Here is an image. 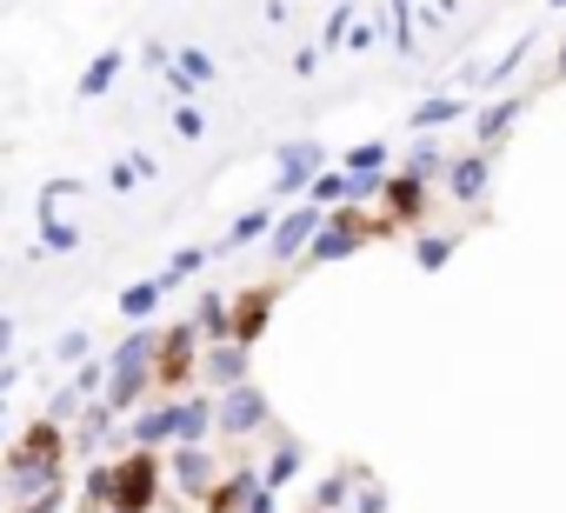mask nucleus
Returning a JSON list of instances; mask_svg holds the SVG:
<instances>
[{
    "label": "nucleus",
    "instance_id": "f257e3e1",
    "mask_svg": "<svg viewBox=\"0 0 566 513\" xmlns=\"http://www.w3.org/2000/svg\"><path fill=\"white\" fill-rule=\"evenodd\" d=\"M61 453H67V433H61V420L48 413V420H34L28 427V440L14 447V460H8V486L14 493H41V486H54L61 480Z\"/></svg>",
    "mask_w": 566,
    "mask_h": 513
},
{
    "label": "nucleus",
    "instance_id": "f03ea898",
    "mask_svg": "<svg viewBox=\"0 0 566 513\" xmlns=\"http://www.w3.org/2000/svg\"><path fill=\"white\" fill-rule=\"evenodd\" d=\"M154 354H160V334H147V327L114 347V360H107V394H101L114 413H127V407L154 387Z\"/></svg>",
    "mask_w": 566,
    "mask_h": 513
},
{
    "label": "nucleus",
    "instance_id": "7ed1b4c3",
    "mask_svg": "<svg viewBox=\"0 0 566 513\" xmlns=\"http://www.w3.org/2000/svg\"><path fill=\"white\" fill-rule=\"evenodd\" d=\"M154 500H160V460H154V447H134L114 467V506L107 513H154Z\"/></svg>",
    "mask_w": 566,
    "mask_h": 513
},
{
    "label": "nucleus",
    "instance_id": "20e7f679",
    "mask_svg": "<svg viewBox=\"0 0 566 513\" xmlns=\"http://www.w3.org/2000/svg\"><path fill=\"white\" fill-rule=\"evenodd\" d=\"M200 321H180V327H167L160 334V354H154V380L160 387H187L193 374H200Z\"/></svg>",
    "mask_w": 566,
    "mask_h": 513
},
{
    "label": "nucleus",
    "instance_id": "39448f33",
    "mask_svg": "<svg viewBox=\"0 0 566 513\" xmlns=\"http://www.w3.org/2000/svg\"><path fill=\"white\" fill-rule=\"evenodd\" d=\"M273 420V407H266V394L253 387V380H240V387H220V407H213V427L227 433V440H247V433H260Z\"/></svg>",
    "mask_w": 566,
    "mask_h": 513
},
{
    "label": "nucleus",
    "instance_id": "423d86ee",
    "mask_svg": "<svg viewBox=\"0 0 566 513\" xmlns=\"http://www.w3.org/2000/svg\"><path fill=\"white\" fill-rule=\"evenodd\" d=\"M273 160H280V174H273V193H280V200H307L314 174L327 167V147H321V140H287V147L273 154Z\"/></svg>",
    "mask_w": 566,
    "mask_h": 513
},
{
    "label": "nucleus",
    "instance_id": "0eeeda50",
    "mask_svg": "<svg viewBox=\"0 0 566 513\" xmlns=\"http://www.w3.org/2000/svg\"><path fill=\"white\" fill-rule=\"evenodd\" d=\"M327 227V207H314V200H301L294 213H280L273 220V233H266V247H273V261H307V247H314V233Z\"/></svg>",
    "mask_w": 566,
    "mask_h": 513
},
{
    "label": "nucleus",
    "instance_id": "6e6552de",
    "mask_svg": "<svg viewBox=\"0 0 566 513\" xmlns=\"http://www.w3.org/2000/svg\"><path fill=\"white\" fill-rule=\"evenodd\" d=\"M486 180H493V147H480V154H467V160H453V167H447V193H453V200H467V207H480V200H486Z\"/></svg>",
    "mask_w": 566,
    "mask_h": 513
},
{
    "label": "nucleus",
    "instance_id": "1a4fd4ad",
    "mask_svg": "<svg viewBox=\"0 0 566 513\" xmlns=\"http://www.w3.org/2000/svg\"><path fill=\"white\" fill-rule=\"evenodd\" d=\"M427 187H433V180L407 167V174H387V193H380V200H387V213H394L400 227H413V220L427 213Z\"/></svg>",
    "mask_w": 566,
    "mask_h": 513
},
{
    "label": "nucleus",
    "instance_id": "9d476101",
    "mask_svg": "<svg viewBox=\"0 0 566 513\" xmlns=\"http://www.w3.org/2000/svg\"><path fill=\"white\" fill-rule=\"evenodd\" d=\"M200 380L240 387V380H247V341H213V347L200 354Z\"/></svg>",
    "mask_w": 566,
    "mask_h": 513
},
{
    "label": "nucleus",
    "instance_id": "9b49d317",
    "mask_svg": "<svg viewBox=\"0 0 566 513\" xmlns=\"http://www.w3.org/2000/svg\"><path fill=\"white\" fill-rule=\"evenodd\" d=\"M526 114V101L520 94H500V101H486L480 114H473V134H480V147H500L506 134H513V121Z\"/></svg>",
    "mask_w": 566,
    "mask_h": 513
},
{
    "label": "nucleus",
    "instance_id": "f8f14e48",
    "mask_svg": "<svg viewBox=\"0 0 566 513\" xmlns=\"http://www.w3.org/2000/svg\"><path fill=\"white\" fill-rule=\"evenodd\" d=\"M266 321H273V287H253V294H240L233 301V341H260L266 334Z\"/></svg>",
    "mask_w": 566,
    "mask_h": 513
},
{
    "label": "nucleus",
    "instance_id": "ddd939ff",
    "mask_svg": "<svg viewBox=\"0 0 566 513\" xmlns=\"http://www.w3.org/2000/svg\"><path fill=\"white\" fill-rule=\"evenodd\" d=\"M127 440H134V447H160V440H180V400H167V407H147V413H134Z\"/></svg>",
    "mask_w": 566,
    "mask_h": 513
},
{
    "label": "nucleus",
    "instance_id": "4468645a",
    "mask_svg": "<svg viewBox=\"0 0 566 513\" xmlns=\"http://www.w3.org/2000/svg\"><path fill=\"white\" fill-rule=\"evenodd\" d=\"M266 486V473H253V467H240V473H227L213 493H207V513H247V500Z\"/></svg>",
    "mask_w": 566,
    "mask_h": 513
},
{
    "label": "nucleus",
    "instance_id": "2eb2a0df",
    "mask_svg": "<svg viewBox=\"0 0 566 513\" xmlns=\"http://www.w3.org/2000/svg\"><path fill=\"white\" fill-rule=\"evenodd\" d=\"M213 74H220V67H213V54H207V48H180V54H174V67H167V87H174V94H193V87H207Z\"/></svg>",
    "mask_w": 566,
    "mask_h": 513
},
{
    "label": "nucleus",
    "instance_id": "dca6fc26",
    "mask_svg": "<svg viewBox=\"0 0 566 513\" xmlns=\"http://www.w3.org/2000/svg\"><path fill=\"white\" fill-rule=\"evenodd\" d=\"M453 121H467V101H460V94H427V101L407 114L413 134H440V127H453Z\"/></svg>",
    "mask_w": 566,
    "mask_h": 513
},
{
    "label": "nucleus",
    "instance_id": "f3484780",
    "mask_svg": "<svg viewBox=\"0 0 566 513\" xmlns=\"http://www.w3.org/2000/svg\"><path fill=\"white\" fill-rule=\"evenodd\" d=\"M174 480H180L187 493H213V486H220V473H213L207 447H193V440H180V453H174Z\"/></svg>",
    "mask_w": 566,
    "mask_h": 513
},
{
    "label": "nucleus",
    "instance_id": "a211bd4d",
    "mask_svg": "<svg viewBox=\"0 0 566 513\" xmlns=\"http://www.w3.org/2000/svg\"><path fill=\"white\" fill-rule=\"evenodd\" d=\"M273 233V207H247L227 233H220V253H233V247H253V240H266Z\"/></svg>",
    "mask_w": 566,
    "mask_h": 513
},
{
    "label": "nucleus",
    "instance_id": "6ab92c4d",
    "mask_svg": "<svg viewBox=\"0 0 566 513\" xmlns=\"http://www.w3.org/2000/svg\"><path fill=\"white\" fill-rule=\"evenodd\" d=\"M120 67H127V54L120 48H107V54H94V67L81 74V101H101L114 81H120Z\"/></svg>",
    "mask_w": 566,
    "mask_h": 513
},
{
    "label": "nucleus",
    "instance_id": "aec40b11",
    "mask_svg": "<svg viewBox=\"0 0 566 513\" xmlns=\"http://www.w3.org/2000/svg\"><path fill=\"white\" fill-rule=\"evenodd\" d=\"M81 247V227L61 220V207H41V253H74Z\"/></svg>",
    "mask_w": 566,
    "mask_h": 513
},
{
    "label": "nucleus",
    "instance_id": "412c9836",
    "mask_svg": "<svg viewBox=\"0 0 566 513\" xmlns=\"http://www.w3.org/2000/svg\"><path fill=\"white\" fill-rule=\"evenodd\" d=\"M107 433H114V407H107V400H87L74 447H81V453H101V440H107Z\"/></svg>",
    "mask_w": 566,
    "mask_h": 513
},
{
    "label": "nucleus",
    "instance_id": "4be33fe9",
    "mask_svg": "<svg viewBox=\"0 0 566 513\" xmlns=\"http://www.w3.org/2000/svg\"><path fill=\"white\" fill-rule=\"evenodd\" d=\"M213 407H220V400H207V394L180 400V440H193V447H200V440L213 433Z\"/></svg>",
    "mask_w": 566,
    "mask_h": 513
},
{
    "label": "nucleus",
    "instance_id": "5701e85b",
    "mask_svg": "<svg viewBox=\"0 0 566 513\" xmlns=\"http://www.w3.org/2000/svg\"><path fill=\"white\" fill-rule=\"evenodd\" d=\"M453 247H460V233H420V240H413V261H420L427 274H440V268L453 261Z\"/></svg>",
    "mask_w": 566,
    "mask_h": 513
},
{
    "label": "nucleus",
    "instance_id": "b1692460",
    "mask_svg": "<svg viewBox=\"0 0 566 513\" xmlns=\"http://www.w3.org/2000/svg\"><path fill=\"white\" fill-rule=\"evenodd\" d=\"M200 334H207V341H233V301L200 294Z\"/></svg>",
    "mask_w": 566,
    "mask_h": 513
},
{
    "label": "nucleus",
    "instance_id": "393cba45",
    "mask_svg": "<svg viewBox=\"0 0 566 513\" xmlns=\"http://www.w3.org/2000/svg\"><path fill=\"white\" fill-rule=\"evenodd\" d=\"M301 460H307V453H301V440H280V447H273V460H266V486L280 493V486L301 473Z\"/></svg>",
    "mask_w": 566,
    "mask_h": 513
},
{
    "label": "nucleus",
    "instance_id": "a878e982",
    "mask_svg": "<svg viewBox=\"0 0 566 513\" xmlns=\"http://www.w3.org/2000/svg\"><path fill=\"white\" fill-rule=\"evenodd\" d=\"M526 48H533V34H520V41H513V48H506V54H500V61H493L486 74H480V87H486V94H493V87H506V81L520 74V61H526Z\"/></svg>",
    "mask_w": 566,
    "mask_h": 513
},
{
    "label": "nucleus",
    "instance_id": "bb28decb",
    "mask_svg": "<svg viewBox=\"0 0 566 513\" xmlns=\"http://www.w3.org/2000/svg\"><path fill=\"white\" fill-rule=\"evenodd\" d=\"M307 200H314V207H347V200H354V174H314Z\"/></svg>",
    "mask_w": 566,
    "mask_h": 513
},
{
    "label": "nucleus",
    "instance_id": "cd10ccee",
    "mask_svg": "<svg viewBox=\"0 0 566 513\" xmlns=\"http://www.w3.org/2000/svg\"><path fill=\"white\" fill-rule=\"evenodd\" d=\"M407 167H413V174H427V180H433V174H447V167H453V160H447V147H440V140H433V134H420V140H413V154H407Z\"/></svg>",
    "mask_w": 566,
    "mask_h": 513
},
{
    "label": "nucleus",
    "instance_id": "c85d7f7f",
    "mask_svg": "<svg viewBox=\"0 0 566 513\" xmlns=\"http://www.w3.org/2000/svg\"><path fill=\"white\" fill-rule=\"evenodd\" d=\"M160 294H167V281H140V287L120 294V314H127V321H147V314L160 307Z\"/></svg>",
    "mask_w": 566,
    "mask_h": 513
},
{
    "label": "nucleus",
    "instance_id": "c756f323",
    "mask_svg": "<svg viewBox=\"0 0 566 513\" xmlns=\"http://www.w3.org/2000/svg\"><path fill=\"white\" fill-rule=\"evenodd\" d=\"M81 506H87V513H107V506H114V467H87Z\"/></svg>",
    "mask_w": 566,
    "mask_h": 513
},
{
    "label": "nucleus",
    "instance_id": "7c9ffc66",
    "mask_svg": "<svg viewBox=\"0 0 566 513\" xmlns=\"http://www.w3.org/2000/svg\"><path fill=\"white\" fill-rule=\"evenodd\" d=\"M387 140H360V147H347V174H387Z\"/></svg>",
    "mask_w": 566,
    "mask_h": 513
},
{
    "label": "nucleus",
    "instance_id": "2f4dec72",
    "mask_svg": "<svg viewBox=\"0 0 566 513\" xmlns=\"http://www.w3.org/2000/svg\"><path fill=\"white\" fill-rule=\"evenodd\" d=\"M67 387H74L81 400H101V394H107V360H81V374H74Z\"/></svg>",
    "mask_w": 566,
    "mask_h": 513
},
{
    "label": "nucleus",
    "instance_id": "473e14b6",
    "mask_svg": "<svg viewBox=\"0 0 566 513\" xmlns=\"http://www.w3.org/2000/svg\"><path fill=\"white\" fill-rule=\"evenodd\" d=\"M200 268H207V247H180L174 261H167V274H160V281H167V287H180V281H187V274H200Z\"/></svg>",
    "mask_w": 566,
    "mask_h": 513
},
{
    "label": "nucleus",
    "instance_id": "72a5a7b5",
    "mask_svg": "<svg viewBox=\"0 0 566 513\" xmlns=\"http://www.w3.org/2000/svg\"><path fill=\"white\" fill-rule=\"evenodd\" d=\"M354 21H360V14H354V0H347V8H334V14H327V28H321V48H347Z\"/></svg>",
    "mask_w": 566,
    "mask_h": 513
},
{
    "label": "nucleus",
    "instance_id": "f704fd0d",
    "mask_svg": "<svg viewBox=\"0 0 566 513\" xmlns=\"http://www.w3.org/2000/svg\"><path fill=\"white\" fill-rule=\"evenodd\" d=\"M347 486H354V473H327L321 493H314V506H321V513H340V506H347Z\"/></svg>",
    "mask_w": 566,
    "mask_h": 513
},
{
    "label": "nucleus",
    "instance_id": "c9c22d12",
    "mask_svg": "<svg viewBox=\"0 0 566 513\" xmlns=\"http://www.w3.org/2000/svg\"><path fill=\"white\" fill-rule=\"evenodd\" d=\"M174 134H180V140H200V134H207V114H200L193 101H180V107H174Z\"/></svg>",
    "mask_w": 566,
    "mask_h": 513
},
{
    "label": "nucleus",
    "instance_id": "e433bc0d",
    "mask_svg": "<svg viewBox=\"0 0 566 513\" xmlns=\"http://www.w3.org/2000/svg\"><path fill=\"white\" fill-rule=\"evenodd\" d=\"M54 354H61V360H74V367H81V360H94V341H87V327L61 334V347H54Z\"/></svg>",
    "mask_w": 566,
    "mask_h": 513
},
{
    "label": "nucleus",
    "instance_id": "4c0bfd02",
    "mask_svg": "<svg viewBox=\"0 0 566 513\" xmlns=\"http://www.w3.org/2000/svg\"><path fill=\"white\" fill-rule=\"evenodd\" d=\"M61 506H67V493H61V480H54V486H41V493H34L21 513H61Z\"/></svg>",
    "mask_w": 566,
    "mask_h": 513
},
{
    "label": "nucleus",
    "instance_id": "58836bf2",
    "mask_svg": "<svg viewBox=\"0 0 566 513\" xmlns=\"http://www.w3.org/2000/svg\"><path fill=\"white\" fill-rule=\"evenodd\" d=\"M380 41V28L374 21H354V34H347V48H374Z\"/></svg>",
    "mask_w": 566,
    "mask_h": 513
},
{
    "label": "nucleus",
    "instance_id": "ea45409f",
    "mask_svg": "<svg viewBox=\"0 0 566 513\" xmlns=\"http://www.w3.org/2000/svg\"><path fill=\"white\" fill-rule=\"evenodd\" d=\"M294 74H301V81L321 74V48H301V54H294Z\"/></svg>",
    "mask_w": 566,
    "mask_h": 513
},
{
    "label": "nucleus",
    "instance_id": "a19ab883",
    "mask_svg": "<svg viewBox=\"0 0 566 513\" xmlns=\"http://www.w3.org/2000/svg\"><path fill=\"white\" fill-rule=\"evenodd\" d=\"M8 387H14V367L0 360V433H8Z\"/></svg>",
    "mask_w": 566,
    "mask_h": 513
},
{
    "label": "nucleus",
    "instance_id": "79ce46f5",
    "mask_svg": "<svg viewBox=\"0 0 566 513\" xmlns=\"http://www.w3.org/2000/svg\"><path fill=\"white\" fill-rule=\"evenodd\" d=\"M74 407H87V400H81L74 387H61V394H54V420H61V413H74Z\"/></svg>",
    "mask_w": 566,
    "mask_h": 513
},
{
    "label": "nucleus",
    "instance_id": "37998d69",
    "mask_svg": "<svg viewBox=\"0 0 566 513\" xmlns=\"http://www.w3.org/2000/svg\"><path fill=\"white\" fill-rule=\"evenodd\" d=\"M360 513H387V493H380V486H367V493H360Z\"/></svg>",
    "mask_w": 566,
    "mask_h": 513
},
{
    "label": "nucleus",
    "instance_id": "c03bdc74",
    "mask_svg": "<svg viewBox=\"0 0 566 513\" xmlns=\"http://www.w3.org/2000/svg\"><path fill=\"white\" fill-rule=\"evenodd\" d=\"M247 513H280V506H273V486H260V493L247 500Z\"/></svg>",
    "mask_w": 566,
    "mask_h": 513
},
{
    "label": "nucleus",
    "instance_id": "a18cd8bd",
    "mask_svg": "<svg viewBox=\"0 0 566 513\" xmlns=\"http://www.w3.org/2000/svg\"><path fill=\"white\" fill-rule=\"evenodd\" d=\"M8 354H14V321L0 314V360H8Z\"/></svg>",
    "mask_w": 566,
    "mask_h": 513
},
{
    "label": "nucleus",
    "instance_id": "49530a36",
    "mask_svg": "<svg viewBox=\"0 0 566 513\" xmlns=\"http://www.w3.org/2000/svg\"><path fill=\"white\" fill-rule=\"evenodd\" d=\"M553 81H566V41H559V54H553Z\"/></svg>",
    "mask_w": 566,
    "mask_h": 513
},
{
    "label": "nucleus",
    "instance_id": "de8ad7c7",
    "mask_svg": "<svg viewBox=\"0 0 566 513\" xmlns=\"http://www.w3.org/2000/svg\"><path fill=\"white\" fill-rule=\"evenodd\" d=\"M546 8H553V14H566V0H546Z\"/></svg>",
    "mask_w": 566,
    "mask_h": 513
},
{
    "label": "nucleus",
    "instance_id": "09e8293b",
    "mask_svg": "<svg viewBox=\"0 0 566 513\" xmlns=\"http://www.w3.org/2000/svg\"><path fill=\"white\" fill-rule=\"evenodd\" d=\"M0 500H8V486H0Z\"/></svg>",
    "mask_w": 566,
    "mask_h": 513
},
{
    "label": "nucleus",
    "instance_id": "8fccbe9b",
    "mask_svg": "<svg viewBox=\"0 0 566 513\" xmlns=\"http://www.w3.org/2000/svg\"><path fill=\"white\" fill-rule=\"evenodd\" d=\"M307 513H321V506H307Z\"/></svg>",
    "mask_w": 566,
    "mask_h": 513
},
{
    "label": "nucleus",
    "instance_id": "3c124183",
    "mask_svg": "<svg viewBox=\"0 0 566 513\" xmlns=\"http://www.w3.org/2000/svg\"><path fill=\"white\" fill-rule=\"evenodd\" d=\"M0 200H8V193H0Z\"/></svg>",
    "mask_w": 566,
    "mask_h": 513
}]
</instances>
